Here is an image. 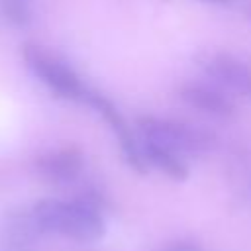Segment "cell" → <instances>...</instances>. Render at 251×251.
I'll use <instances>...</instances> for the list:
<instances>
[{
  "instance_id": "6da1fadb",
  "label": "cell",
  "mask_w": 251,
  "mask_h": 251,
  "mask_svg": "<svg viewBox=\"0 0 251 251\" xmlns=\"http://www.w3.org/2000/svg\"><path fill=\"white\" fill-rule=\"evenodd\" d=\"M43 233H61L76 241H98L106 233V224L100 208L90 198H76L71 202L45 198L31 210Z\"/></svg>"
},
{
  "instance_id": "7a4b0ae2",
  "label": "cell",
  "mask_w": 251,
  "mask_h": 251,
  "mask_svg": "<svg viewBox=\"0 0 251 251\" xmlns=\"http://www.w3.org/2000/svg\"><path fill=\"white\" fill-rule=\"evenodd\" d=\"M137 126L143 135V143L169 149L176 155L178 153L200 155V153L212 151L216 145V137L208 129H202L190 124L143 116L137 120Z\"/></svg>"
},
{
  "instance_id": "3957f363",
  "label": "cell",
  "mask_w": 251,
  "mask_h": 251,
  "mask_svg": "<svg viewBox=\"0 0 251 251\" xmlns=\"http://www.w3.org/2000/svg\"><path fill=\"white\" fill-rule=\"evenodd\" d=\"M24 57H25L27 65L31 67V71L57 94H61L65 98H82L84 96L86 88L80 84L78 76L59 59L47 55L45 51H41L35 45H25Z\"/></svg>"
},
{
  "instance_id": "277c9868",
  "label": "cell",
  "mask_w": 251,
  "mask_h": 251,
  "mask_svg": "<svg viewBox=\"0 0 251 251\" xmlns=\"http://www.w3.org/2000/svg\"><path fill=\"white\" fill-rule=\"evenodd\" d=\"M82 100H86V102L106 120V124L116 131V135H118V139H120V147H122V155H124L126 163H127L133 171H137L139 175H145L147 167H145V159H143L141 147H139V143L135 141V137L131 135V131L126 127V124H124L120 112L114 108V104H112L110 100H106L102 94L88 92V90L84 92Z\"/></svg>"
},
{
  "instance_id": "5b68a950",
  "label": "cell",
  "mask_w": 251,
  "mask_h": 251,
  "mask_svg": "<svg viewBox=\"0 0 251 251\" xmlns=\"http://www.w3.org/2000/svg\"><path fill=\"white\" fill-rule=\"evenodd\" d=\"M43 231L31 212L10 210L0 216V247L4 251H22L31 247Z\"/></svg>"
},
{
  "instance_id": "8992f818",
  "label": "cell",
  "mask_w": 251,
  "mask_h": 251,
  "mask_svg": "<svg viewBox=\"0 0 251 251\" xmlns=\"http://www.w3.org/2000/svg\"><path fill=\"white\" fill-rule=\"evenodd\" d=\"M206 71L235 96L251 100V69L235 57L218 53L208 59Z\"/></svg>"
},
{
  "instance_id": "52a82bcc",
  "label": "cell",
  "mask_w": 251,
  "mask_h": 251,
  "mask_svg": "<svg viewBox=\"0 0 251 251\" xmlns=\"http://www.w3.org/2000/svg\"><path fill=\"white\" fill-rule=\"evenodd\" d=\"M82 171V153L76 147H63L37 161V173L55 184L75 180Z\"/></svg>"
},
{
  "instance_id": "ba28073f",
  "label": "cell",
  "mask_w": 251,
  "mask_h": 251,
  "mask_svg": "<svg viewBox=\"0 0 251 251\" xmlns=\"http://www.w3.org/2000/svg\"><path fill=\"white\" fill-rule=\"evenodd\" d=\"M180 96L188 106H192L208 116H214V118H231L235 114L231 100L212 86L186 84V86H182Z\"/></svg>"
},
{
  "instance_id": "9c48e42d",
  "label": "cell",
  "mask_w": 251,
  "mask_h": 251,
  "mask_svg": "<svg viewBox=\"0 0 251 251\" xmlns=\"http://www.w3.org/2000/svg\"><path fill=\"white\" fill-rule=\"evenodd\" d=\"M141 153H143L145 163H151V165L159 167L167 176H171L175 180H184L188 176V169L176 153H173L169 149H163V147H157V145H151V143H143Z\"/></svg>"
},
{
  "instance_id": "30bf717a",
  "label": "cell",
  "mask_w": 251,
  "mask_h": 251,
  "mask_svg": "<svg viewBox=\"0 0 251 251\" xmlns=\"http://www.w3.org/2000/svg\"><path fill=\"white\" fill-rule=\"evenodd\" d=\"M2 16L18 27H24L31 20V4L29 0H0Z\"/></svg>"
},
{
  "instance_id": "8fae6325",
  "label": "cell",
  "mask_w": 251,
  "mask_h": 251,
  "mask_svg": "<svg viewBox=\"0 0 251 251\" xmlns=\"http://www.w3.org/2000/svg\"><path fill=\"white\" fill-rule=\"evenodd\" d=\"M169 251H198L196 247H192L190 243H175L169 247Z\"/></svg>"
},
{
  "instance_id": "7c38bea8",
  "label": "cell",
  "mask_w": 251,
  "mask_h": 251,
  "mask_svg": "<svg viewBox=\"0 0 251 251\" xmlns=\"http://www.w3.org/2000/svg\"><path fill=\"white\" fill-rule=\"evenodd\" d=\"M206 2H214V4H227L231 0H206Z\"/></svg>"
},
{
  "instance_id": "4fadbf2b",
  "label": "cell",
  "mask_w": 251,
  "mask_h": 251,
  "mask_svg": "<svg viewBox=\"0 0 251 251\" xmlns=\"http://www.w3.org/2000/svg\"><path fill=\"white\" fill-rule=\"evenodd\" d=\"M249 14H251V0H249Z\"/></svg>"
}]
</instances>
